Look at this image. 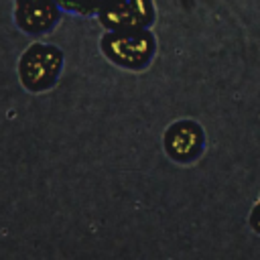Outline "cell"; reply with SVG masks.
Returning a JSON list of instances; mask_svg holds the SVG:
<instances>
[{
	"label": "cell",
	"mask_w": 260,
	"mask_h": 260,
	"mask_svg": "<svg viewBox=\"0 0 260 260\" xmlns=\"http://www.w3.org/2000/svg\"><path fill=\"white\" fill-rule=\"evenodd\" d=\"M16 18L24 30L39 32L49 28L57 18V8L53 0H18Z\"/></svg>",
	"instance_id": "5"
},
{
	"label": "cell",
	"mask_w": 260,
	"mask_h": 260,
	"mask_svg": "<svg viewBox=\"0 0 260 260\" xmlns=\"http://www.w3.org/2000/svg\"><path fill=\"white\" fill-rule=\"evenodd\" d=\"M61 69V51L49 45H32L20 59V79L32 89L49 87Z\"/></svg>",
	"instance_id": "2"
},
{
	"label": "cell",
	"mask_w": 260,
	"mask_h": 260,
	"mask_svg": "<svg viewBox=\"0 0 260 260\" xmlns=\"http://www.w3.org/2000/svg\"><path fill=\"white\" fill-rule=\"evenodd\" d=\"M102 47H104V53L118 65L138 69L150 59L154 51V41L148 32L130 28V30H120L104 37Z\"/></svg>",
	"instance_id": "1"
},
{
	"label": "cell",
	"mask_w": 260,
	"mask_h": 260,
	"mask_svg": "<svg viewBox=\"0 0 260 260\" xmlns=\"http://www.w3.org/2000/svg\"><path fill=\"white\" fill-rule=\"evenodd\" d=\"M165 144H167V150L173 158L191 160L193 156L199 154L201 144H203V136H201V130L197 124L179 122L173 128H169V132L165 136Z\"/></svg>",
	"instance_id": "4"
},
{
	"label": "cell",
	"mask_w": 260,
	"mask_h": 260,
	"mask_svg": "<svg viewBox=\"0 0 260 260\" xmlns=\"http://www.w3.org/2000/svg\"><path fill=\"white\" fill-rule=\"evenodd\" d=\"M150 0H110L102 12V22L110 28H140L150 22Z\"/></svg>",
	"instance_id": "3"
},
{
	"label": "cell",
	"mask_w": 260,
	"mask_h": 260,
	"mask_svg": "<svg viewBox=\"0 0 260 260\" xmlns=\"http://www.w3.org/2000/svg\"><path fill=\"white\" fill-rule=\"evenodd\" d=\"M63 2H65V4H73V6H79V4H81V0H63ZM85 4L91 6V4H100V2H98V0H85Z\"/></svg>",
	"instance_id": "6"
}]
</instances>
